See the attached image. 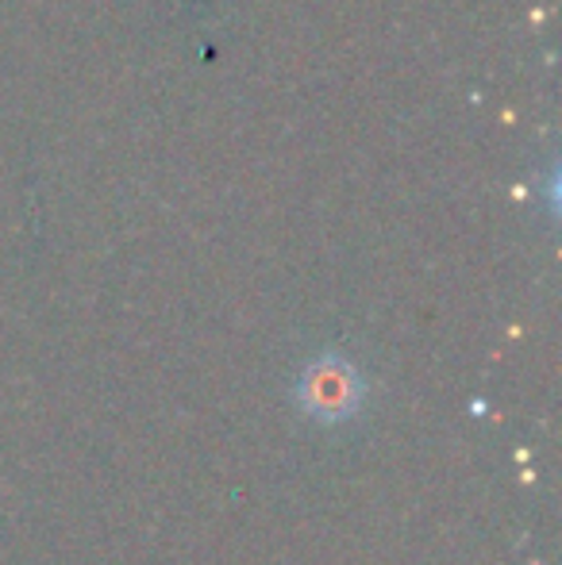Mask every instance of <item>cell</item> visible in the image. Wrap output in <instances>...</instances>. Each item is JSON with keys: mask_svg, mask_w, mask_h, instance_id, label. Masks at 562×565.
Returning a JSON list of instances; mask_svg holds the SVG:
<instances>
[{"mask_svg": "<svg viewBox=\"0 0 562 565\" xmlns=\"http://www.w3.org/2000/svg\"><path fill=\"white\" fill-rule=\"evenodd\" d=\"M362 396H367V381L339 354H320L305 365L297 381V404L320 424L351 419L362 408Z\"/></svg>", "mask_w": 562, "mask_h": 565, "instance_id": "1", "label": "cell"}]
</instances>
